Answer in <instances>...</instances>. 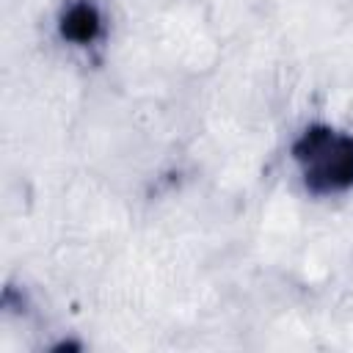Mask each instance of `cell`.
Listing matches in <instances>:
<instances>
[{
	"mask_svg": "<svg viewBox=\"0 0 353 353\" xmlns=\"http://www.w3.org/2000/svg\"><path fill=\"white\" fill-rule=\"evenodd\" d=\"M94 30H97V14H94V8L77 6V8L69 11V17L63 22V33L66 36H72L77 41H85V39L94 36Z\"/></svg>",
	"mask_w": 353,
	"mask_h": 353,
	"instance_id": "6da1fadb",
	"label": "cell"
}]
</instances>
